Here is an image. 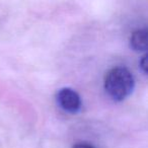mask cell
<instances>
[{
	"mask_svg": "<svg viewBox=\"0 0 148 148\" xmlns=\"http://www.w3.org/2000/svg\"><path fill=\"white\" fill-rule=\"evenodd\" d=\"M140 68L142 69L143 73H147V69H148V56L147 55H144L143 57L141 58L140 60Z\"/></svg>",
	"mask_w": 148,
	"mask_h": 148,
	"instance_id": "277c9868",
	"label": "cell"
},
{
	"mask_svg": "<svg viewBox=\"0 0 148 148\" xmlns=\"http://www.w3.org/2000/svg\"><path fill=\"white\" fill-rule=\"evenodd\" d=\"M56 101L61 109L70 114H76L81 109L80 97L70 87H63L59 89L56 95Z\"/></svg>",
	"mask_w": 148,
	"mask_h": 148,
	"instance_id": "7a4b0ae2",
	"label": "cell"
},
{
	"mask_svg": "<svg viewBox=\"0 0 148 148\" xmlns=\"http://www.w3.org/2000/svg\"><path fill=\"white\" fill-rule=\"evenodd\" d=\"M73 148H95L93 145L89 143H85V142H80V143H77L73 146Z\"/></svg>",
	"mask_w": 148,
	"mask_h": 148,
	"instance_id": "5b68a950",
	"label": "cell"
},
{
	"mask_svg": "<svg viewBox=\"0 0 148 148\" xmlns=\"http://www.w3.org/2000/svg\"><path fill=\"white\" fill-rule=\"evenodd\" d=\"M130 47L136 52H144L148 48V31L140 29L135 31L130 38Z\"/></svg>",
	"mask_w": 148,
	"mask_h": 148,
	"instance_id": "3957f363",
	"label": "cell"
},
{
	"mask_svg": "<svg viewBox=\"0 0 148 148\" xmlns=\"http://www.w3.org/2000/svg\"><path fill=\"white\" fill-rule=\"evenodd\" d=\"M135 85L133 74L125 67H114L107 72L105 89L115 101H122L132 93Z\"/></svg>",
	"mask_w": 148,
	"mask_h": 148,
	"instance_id": "6da1fadb",
	"label": "cell"
}]
</instances>
